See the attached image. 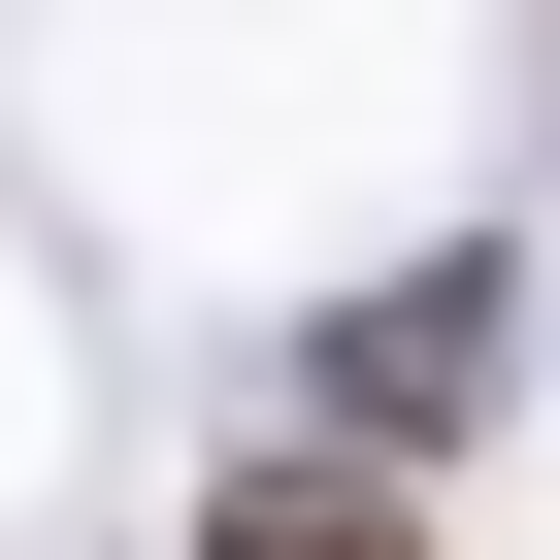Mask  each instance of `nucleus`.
I'll list each match as a JSON object with an SVG mask.
<instances>
[{
    "label": "nucleus",
    "instance_id": "f257e3e1",
    "mask_svg": "<svg viewBox=\"0 0 560 560\" xmlns=\"http://www.w3.org/2000/svg\"><path fill=\"white\" fill-rule=\"evenodd\" d=\"M494 330H527V298H494V264H396V298L330 330V462H396V429H429V396H462Z\"/></svg>",
    "mask_w": 560,
    "mask_h": 560
},
{
    "label": "nucleus",
    "instance_id": "f03ea898",
    "mask_svg": "<svg viewBox=\"0 0 560 560\" xmlns=\"http://www.w3.org/2000/svg\"><path fill=\"white\" fill-rule=\"evenodd\" d=\"M198 560H429V494L298 429V462H231V494H198Z\"/></svg>",
    "mask_w": 560,
    "mask_h": 560
}]
</instances>
